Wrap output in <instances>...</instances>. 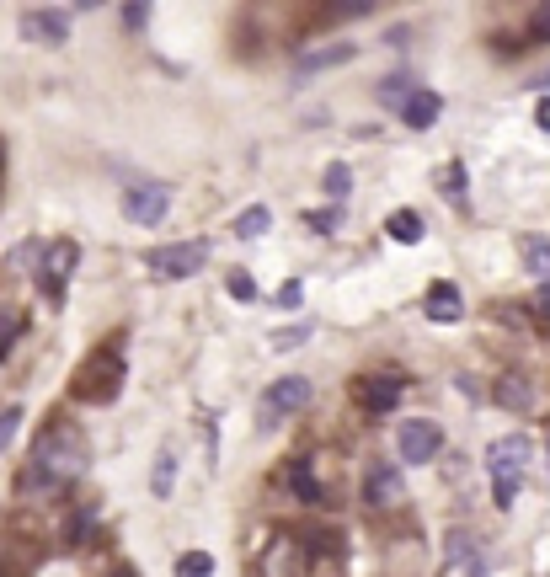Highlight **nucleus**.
Returning <instances> with one entry per match:
<instances>
[{"label":"nucleus","mask_w":550,"mask_h":577,"mask_svg":"<svg viewBox=\"0 0 550 577\" xmlns=\"http://www.w3.org/2000/svg\"><path fill=\"white\" fill-rule=\"evenodd\" d=\"M273 230V209H262V204H251L241 220H235V236L241 241H257V236H267Z\"/></svg>","instance_id":"obj_14"},{"label":"nucleus","mask_w":550,"mask_h":577,"mask_svg":"<svg viewBox=\"0 0 550 577\" xmlns=\"http://www.w3.org/2000/svg\"><path fill=\"white\" fill-rule=\"evenodd\" d=\"M123 385V353L118 348H97L75 374V396L81 401H113Z\"/></svg>","instance_id":"obj_3"},{"label":"nucleus","mask_w":550,"mask_h":577,"mask_svg":"<svg viewBox=\"0 0 550 577\" xmlns=\"http://www.w3.org/2000/svg\"><path fill=\"white\" fill-rule=\"evenodd\" d=\"M524 262H529V273H540V284H545V278H550V241L529 236L524 241Z\"/></svg>","instance_id":"obj_19"},{"label":"nucleus","mask_w":550,"mask_h":577,"mask_svg":"<svg viewBox=\"0 0 550 577\" xmlns=\"http://www.w3.org/2000/svg\"><path fill=\"white\" fill-rule=\"evenodd\" d=\"M0 177H6V145H0Z\"/></svg>","instance_id":"obj_36"},{"label":"nucleus","mask_w":550,"mask_h":577,"mask_svg":"<svg viewBox=\"0 0 550 577\" xmlns=\"http://www.w3.org/2000/svg\"><path fill=\"white\" fill-rule=\"evenodd\" d=\"M17 428H22V407H0V455L11 449V439H17Z\"/></svg>","instance_id":"obj_24"},{"label":"nucleus","mask_w":550,"mask_h":577,"mask_svg":"<svg viewBox=\"0 0 550 577\" xmlns=\"http://www.w3.org/2000/svg\"><path fill=\"white\" fill-rule=\"evenodd\" d=\"M401 497H406L401 471H390V465H374V471L364 476V503H369V508H396Z\"/></svg>","instance_id":"obj_10"},{"label":"nucleus","mask_w":550,"mask_h":577,"mask_svg":"<svg viewBox=\"0 0 550 577\" xmlns=\"http://www.w3.org/2000/svg\"><path fill=\"white\" fill-rule=\"evenodd\" d=\"M396 449H401L406 465H428L438 449H444V428L422 423V417H406V423L396 428Z\"/></svg>","instance_id":"obj_8"},{"label":"nucleus","mask_w":550,"mask_h":577,"mask_svg":"<svg viewBox=\"0 0 550 577\" xmlns=\"http://www.w3.org/2000/svg\"><path fill=\"white\" fill-rule=\"evenodd\" d=\"M438 182H444V187H449V193H454V198H460V187H465V177H460V166H449V171H438Z\"/></svg>","instance_id":"obj_29"},{"label":"nucleus","mask_w":550,"mask_h":577,"mask_svg":"<svg viewBox=\"0 0 550 577\" xmlns=\"http://www.w3.org/2000/svg\"><path fill=\"white\" fill-rule=\"evenodd\" d=\"M486 471H492V497H497V508H513L518 487H524V471H529V439H524V433H508V439H497L492 455H486Z\"/></svg>","instance_id":"obj_2"},{"label":"nucleus","mask_w":550,"mask_h":577,"mask_svg":"<svg viewBox=\"0 0 550 577\" xmlns=\"http://www.w3.org/2000/svg\"><path fill=\"white\" fill-rule=\"evenodd\" d=\"M406 97H412V75H390V81H380V102H390V107H396V113H401V107H406Z\"/></svg>","instance_id":"obj_20"},{"label":"nucleus","mask_w":550,"mask_h":577,"mask_svg":"<svg viewBox=\"0 0 550 577\" xmlns=\"http://www.w3.org/2000/svg\"><path fill=\"white\" fill-rule=\"evenodd\" d=\"M113 577H139V572H129V567H123V572H113Z\"/></svg>","instance_id":"obj_37"},{"label":"nucleus","mask_w":550,"mask_h":577,"mask_svg":"<svg viewBox=\"0 0 550 577\" xmlns=\"http://www.w3.org/2000/svg\"><path fill=\"white\" fill-rule=\"evenodd\" d=\"M289 487L305 497V503H321V487H316V476H310V465L305 460H294L289 465Z\"/></svg>","instance_id":"obj_18"},{"label":"nucleus","mask_w":550,"mask_h":577,"mask_svg":"<svg viewBox=\"0 0 550 577\" xmlns=\"http://www.w3.org/2000/svg\"><path fill=\"white\" fill-rule=\"evenodd\" d=\"M385 230H390V236H396L401 246H417V241H422V220H417L412 209H396V214L385 220Z\"/></svg>","instance_id":"obj_17"},{"label":"nucleus","mask_w":550,"mask_h":577,"mask_svg":"<svg viewBox=\"0 0 550 577\" xmlns=\"http://www.w3.org/2000/svg\"><path fill=\"white\" fill-rule=\"evenodd\" d=\"M86 524H97V508H81L75 519L65 524V545H81V535H86Z\"/></svg>","instance_id":"obj_25"},{"label":"nucleus","mask_w":550,"mask_h":577,"mask_svg":"<svg viewBox=\"0 0 550 577\" xmlns=\"http://www.w3.org/2000/svg\"><path fill=\"white\" fill-rule=\"evenodd\" d=\"M166 204H171V193L161 182H139V187H129V198H123V214H129L134 225H161Z\"/></svg>","instance_id":"obj_9"},{"label":"nucleus","mask_w":550,"mask_h":577,"mask_svg":"<svg viewBox=\"0 0 550 577\" xmlns=\"http://www.w3.org/2000/svg\"><path fill=\"white\" fill-rule=\"evenodd\" d=\"M534 123H540V129L550 134V97H540V107H534Z\"/></svg>","instance_id":"obj_34"},{"label":"nucleus","mask_w":550,"mask_h":577,"mask_svg":"<svg viewBox=\"0 0 550 577\" xmlns=\"http://www.w3.org/2000/svg\"><path fill=\"white\" fill-rule=\"evenodd\" d=\"M534 310H540V316L550 321V278H545V284H540V294H534Z\"/></svg>","instance_id":"obj_33"},{"label":"nucleus","mask_w":550,"mask_h":577,"mask_svg":"<svg viewBox=\"0 0 550 577\" xmlns=\"http://www.w3.org/2000/svg\"><path fill=\"white\" fill-rule=\"evenodd\" d=\"M278 305H284V310L300 305V284H284V289H278Z\"/></svg>","instance_id":"obj_32"},{"label":"nucleus","mask_w":550,"mask_h":577,"mask_svg":"<svg viewBox=\"0 0 550 577\" xmlns=\"http://www.w3.org/2000/svg\"><path fill=\"white\" fill-rule=\"evenodd\" d=\"M401 391H406V380L401 374H358L353 380V401L364 407L369 417H385V412H396L401 407Z\"/></svg>","instance_id":"obj_7"},{"label":"nucleus","mask_w":550,"mask_h":577,"mask_svg":"<svg viewBox=\"0 0 550 577\" xmlns=\"http://www.w3.org/2000/svg\"><path fill=\"white\" fill-rule=\"evenodd\" d=\"M348 59H353V43H332V49L305 54V59H300V70H305V75H316V70H326V65H348Z\"/></svg>","instance_id":"obj_16"},{"label":"nucleus","mask_w":550,"mask_h":577,"mask_svg":"<svg viewBox=\"0 0 550 577\" xmlns=\"http://www.w3.org/2000/svg\"><path fill=\"white\" fill-rule=\"evenodd\" d=\"M348 187H353V171L348 166H326V193H332V204H348Z\"/></svg>","instance_id":"obj_21"},{"label":"nucleus","mask_w":550,"mask_h":577,"mask_svg":"<svg viewBox=\"0 0 550 577\" xmlns=\"http://www.w3.org/2000/svg\"><path fill=\"white\" fill-rule=\"evenodd\" d=\"M310 337V326H294V332H278L273 337V348H294V342H305Z\"/></svg>","instance_id":"obj_27"},{"label":"nucleus","mask_w":550,"mask_h":577,"mask_svg":"<svg viewBox=\"0 0 550 577\" xmlns=\"http://www.w3.org/2000/svg\"><path fill=\"white\" fill-rule=\"evenodd\" d=\"M203 262H209V241H177V246L150 252V273L161 278V284H177V278H193Z\"/></svg>","instance_id":"obj_6"},{"label":"nucleus","mask_w":550,"mask_h":577,"mask_svg":"<svg viewBox=\"0 0 550 577\" xmlns=\"http://www.w3.org/2000/svg\"><path fill=\"white\" fill-rule=\"evenodd\" d=\"M177 577H214V556H203V551L177 556Z\"/></svg>","instance_id":"obj_23"},{"label":"nucleus","mask_w":550,"mask_h":577,"mask_svg":"<svg viewBox=\"0 0 550 577\" xmlns=\"http://www.w3.org/2000/svg\"><path fill=\"white\" fill-rule=\"evenodd\" d=\"M534 38H550V6H534Z\"/></svg>","instance_id":"obj_28"},{"label":"nucleus","mask_w":550,"mask_h":577,"mask_svg":"<svg viewBox=\"0 0 550 577\" xmlns=\"http://www.w3.org/2000/svg\"><path fill=\"white\" fill-rule=\"evenodd\" d=\"M225 289H230V300H241V305L257 300V284H251L246 268H230V273H225Z\"/></svg>","instance_id":"obj_22"},{"label":"nucleus","mask_w":550,"mask_h":577,"mask_svg":"<svg viewBox=\"0 0 550 577\" xmlns=\"http://www.w3.org/2000/svg\"><path fill=\"white\" fill-rule=\"evenodd\" d=\"M534 86H540V91H550V70H545V75H534Z\"/></svg>","instance_id":"obj_35"},{"label":"nucleus","mask_w":550,"mask_h":577,"mask_svg":"<svg viewBox=\"0 0 550 577\" xmlns=\"http://www.w3.org/2000/svg\"><path fill=\"white\" fill-rule=\"evenodd\" d=\"M171 481H177V449H161V455H155V476H150V492L155 497H171Z\"/></svg>","instance_id":"obj_15"},{"label":"nucleus","mask_w":550,"mask_h":577,"mask_svg":"<svg viewBox=\"0 0 550 577\" xmlns=\"http://www.w3.org/2000/svg\"><path fill=\"white\" fill-rule=\"evenodd\" d=\"M305 401H310V380H305V374H284V380H273V385L262 391L257 423H262V428H278L284 417L305 412Z\"/></svg>","instance_id":"obj_4"},{"label":"nucleus","mask_w":550,"mask_h":577,"mask_svg":"<svg viewBox=\"0 0 550 577\" xmlns=\"http://www.w3.org/2000/svg\"><path fill=\"white\" fill-rule=\"evenodd\" d=\"M11 342H17V321H11V316H0V353H6Z\"/></svg>","instance_id":"obj_31"},{"label":"nucleus","mask_w":550,"mask_h":577,"mask_svg":"<svg viewBox=\"0 0 550 577\" xmlns=\"http://www.w3.org/2000/svg\"><path fill=\"white\" fill-rule=\"evenodd\" d=\"M81 471H86V439H81V428L54 423L38 439L33 460H27V471L17 481V492L22 497H54V492H65Z\"/></svg>","instance_id":"obj_1"},{"label":"nucleus","mask_w":550,"mask_h":577,"mask_svg":"<svg viewBox=\"0 0 550 577\" xmlns=\"http://www.w3.org/2000/svg\"><path fill=\"white\" fill-rule=\"evenodd\" d=\"M438 113H444V97H438V91H412L406 107H401V123L406 129H433Z\"/></svg>","instance_id":"obj_12"},{"label":"nucleus","mask_w":550,"mask_h":577,"mask_svg":"<svg viewBox=\"0 0 550 577\" xmlns=\"http://www.w3.org/2000/svg\"><path fill=\"white\" fill-rule=\"evenodd\" d=\"M497 396L508 401V407H513V401L524 407V401H529V385H524V380H502V391H497Z\"/></svg>","instance_id":"obj_26"},{"label":"nucleus","mask_w":550,"mask_h":577,"mask_svg":"<svg viewBox=\"0 0 550 577\" xmlns=\"http://www.w3.org/2000/svg\"><path fill=\"white\" fill-rule=\"evenodd\" d=\"M75 262H81V246H75V241H49V246H43V262H38V294H43L49 305L65 300V284H70Z\"/></svg>","instance_id":"obj_5"},{"label":"nucleus","mask_w":550,"mask_h":577,"mask_svg":"<svg viewBox=\"0 0 550 577\" xmlns=\"http://www.w3.org/2000/svg\"><path fill=\"white\" fill-rule=\"evenodd\" d=\"M422 310H428V321H460V289H454V284H444V278H438V284L428 289V300H422Z\"/></svg>","instance_id":"obj_13"},{"label":"nucleus","mask_w":550,"mask_h":577,"mask_svg":"<svg viewBox=\"0 0 550 577\" xmlns=\"http://www.w3.org/2000/svg\"><path fill=\"white\" fill-rule=\"evenodd\" d=\"M22 33L27 38H33V43H54V49H59V43H65L70 38V17H65V11H27V17H22Z\"/></svg>","instance_id":"obj_11"},{"label":"nucleus","mask_w":550,"mask_h":577,"mask_svg":"<svg viewBox=\"0 0 550 577\" xmlns=\"http://www.w3.org/2000/svg\"><path fill=\"white\" fill-rule=\"evenodd\" d=\"M123 22H129V27H145V22H150V6H123Z\"/></svg>","instance_id":"obj_30"}]
</instances>
